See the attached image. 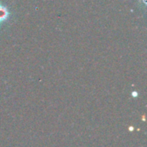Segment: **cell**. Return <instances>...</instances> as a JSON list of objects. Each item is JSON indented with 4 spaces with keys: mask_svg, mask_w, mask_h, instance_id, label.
<instances>
[{
    "mask_svg": "<svg viewBox=\"0 0 147 147\" xmlns=\"http://www.w3.org/2000/svg\"><path fill=\"white\" fill-rule=\"evenodd\" d=\"M9 17V11L7 8L2 4H0V23L6 21V19Z\"/></svg>",
    "mask_w": 147,
    "mask_h": 147,
    "instance_id": "1",
    "label": "cell"
}]
</instances>
